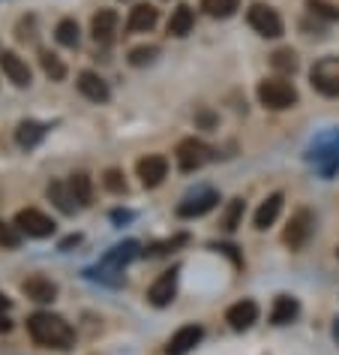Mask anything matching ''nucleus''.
Instances as JSON below:
<instances>
[{
	"instance_id": "cd10ccee",
	"label": "nucleus",
	"mask_w": 339,
	"mask_h": 355,
	"mask_svg": "<svg viewBox=\"0 0 339 355\" xmlns=\"http://www.w3.org/2000/svg\"><path fill=\"white\" fill-rule=\"evenodd\" d=\"M201 10L210 19H231L240 10V0H201Z\"/></svg>"
},
{
	"instance_id": "f8f14e48",
	"label": "nucleus",
	"mask_w": 339,
	"mask_h": 355,
	"mask_svg": "<svg viewBox=\"0 0 339 355\" xmlns=\"http://www.w3.org/2000/svg\"><path fill=\"white\" fill-rule=\"evenodd\" d=\"M118 24H120L118 12L114 10H100L91 19V37L100 42V46H111L114 37H118Z\"/></svg>"
},
{
	"instance_id": "f3484780",
	"label": "nucleus",
	"mask_w": 339,
	"mask_h": 355,
	"mask_svg": "<svg viewBox=\"0 0 339 355\" xmlns=\"http://www.w3.org/2000/svg\"><path fill=\"white\" fill-rule=\"evenodd\" d=\"M0 69H3V76L10 78L15 87H28L30 85V67H28V60L19 58L15 51H0Z\"/></svg>"
},
{
	"instance_id": "f704fd0d",
	"label": "nucleus",
	"mask_w": 339,
	"mask_h": 355,
	"mask_svg": "<svg viewBox=\"0 0 339 355\" xmlns=\"http://www.w3.org/2000/svg\"><path fill=\"white\" fill-rule=\"evenodd\" d=\"M102 184H105L109 193H127V181H123V175L118 172V168H109L105 178H102Z\"/></svg>"
},
{
	"instance_id": "2eb2a0df",
	"label": "nucleus",
	"mask_w": 339,
	"mask_h": 355,
	"mask_svg": "<svg viewBox=\"0 0 339 355\" xmlns=\"http://www.w3.org/2000/svg\"><path fill=\"white\" fill-rule=\"evenodd\" d=\"M201 337H204V328L201 325H183V328H177V331L172 334V340H168V346H165V355H186V352H192L195 346L201 343Z\"/></svg>"
},
{
	"instance_id": "f03ea898",
	"label": "nucleus",
	"mask_w": 339,
	"mask_h": 355,
	"mask_svg": "<svg viewBox=\"0 0 339 355\" xmlns=\"http://www.w3.org/2000/svg\"><path fill=\"white\" fill-rule=\"evenodd\" d=\"M255 96H258V103L271 112H285V109H291V105H297V91H294V85L285 82L282 76L258 82Z\"/></svg>"
},
{
	"instance_id": "0eeeda50",
	"label": "nucleus",
	"mask_w": 339,
	"mask_h": 355,
	"mask_svg": "<svg viewBox=\"0 0 339 355\" xmlns=\"http://www.w3.org/2000/svg\"><path fill=\"white\" fill-rule=\"evenodd\" d=\"M309 159L324 175H333L336 168H339V130L327 132V136H321L315 145L309 148Z\"/></svg>"
},
{
	"instance_id": "9b49d317",
	"label": "nucleus",
	"mask_w": 339,
	"mask_h": 355,
	"mask_svg": "<svg viewBox=\"0 0 339 355\" xmlns=\"http://www.w3.org/2000/svg\"><path fill=\"white\" fill-rule=\"evenodd\" d=\"M217 202H219V196L213 190H201V193H195V196H186L181 205H177V217H183V220L204 217L208 211L217 208Z\"/></svg>"
},
{
	"instance_id": "f257e3e1",
	"label": "nucleus",
	"mask_w": 339,
	"mask_h": 355,
	"mask_svg": "<svg viewBox=\"0 0 339 355\" xmlns=\"http://www.w3.org/2000/svg\"><path fill=\"white\" fill-rule=\"evenodd\" d=\"M28 334L33 337V343L46 346V349H66L75 337L73 325H69L64 316L46 313V310H39V313H33L28 319Z\"/></svg>"
},
{
	"instance_id": "c85d7f7f",
	"label": "nucleus",
	"mask_w": 339,
	"mask_h": 355,
	"mask_svg": "<svg viewBox=\"0 0 339 355\" xmlns=\"http://www.w3.org/2000/svg\"><path fill=\"white\" fill-rule=\"evenodd\" d=\"M271 67L280 76H294L297 73V55H294L291 49H276L271 55Z\"/></svg>"
},
{
	"instance_id": "b1692460",
	"label": "nucleus",
	"mask_w": 339,
	"mask_h": 355,
	"mask_svg": "<svg viewBox=\"0 0 339 355\" xmlns=\"http://www.w3.org/2000/svg\"><path fill=\"white\" fill-rule=\"evenodd\" d=\"M192 24H195L192 6L181 3V6H177V10L172 12V19H168V33H172V37H186V33L192 31Z\"/></svg>"
},
{
	"instance_id": "7c9ffc66",
	"label": "nucleus",
	"mask_w": 339,
	"mask_h": 355,
	"mask_svg": "<svg viewBox=\"0 0 339 355\" xmlns=\"http://www.w3.org/2000/svg\"><path fill=\"white\" fill-rule=\"evenodd\" d=\"M21 244V229L15 223H6V220H0V247H6V250H15V247Z\"/></svg>"
},
{
	"instance_id": "a878e982",
	"label": "nucleus",
	"mask_w": 339,
	"mask_h": 355,
	"mask_svg": "<svg viewBox=\"0 0 339 355\" xmlns=\"http://www.w3.org/2000/svg\"><path fill=\"white\" fill-rule=\"evenodd\" d=\"M69 190H73V196H75V202H78V205H91V202H93V184H91V178H87L84 172H78V175H73V178H69Z\"/></svg>"
},
{
	"instance_id": "ea45409f",
	"label": "nucleus",
	"mask_w": 339,
	"mask_h": 355,
	"mask_svg": "<svg viewBox=\"0 0 339 355\" xmlns=\"http://www.w3.org/2000/svg\"><path fill=\"white\" fill-rule=\"evenodd\" d=\"M336 259H339V247H336Z\"/></svg>"
},
{
	"instance_id": "20e7f679",
	"label": "nucleus",
	"mask_w": 339,
	"mask_h": 355,
	"mask_svg": "<svg viewBox=\"0 0 339 355\" xmlns=\"http://www.w3.org/2000/svg\"><path fill=\"white\" fill-rule=\"evenodd\" d=\"M312 232H315V217H312L309 208H297L288 220V226L282 229V244L288 250H303L309 244Z\"/></svg>"
},
{
	"instance_id": "39448f33",
	"label": "nucleus",
	"mask_w": 339,
	"mask_h": 355,
	"mask_svg": "<svg viewBox=\"0 0 339 355\" xmlns=\"http://www.w3.org/2000/svg\"><path fill=\"white\" fill-rule=\"evenodd\" d=\"M246 21H249V28H253L258 37H264V40H276V37H282V31H285L280 12H276L273 6H267V3H253L249 6Z\"/></svg>"
},
{
	"instance_id": "e433bc0d",
	"label": "nucleus",
	"mask_w": 339,
	"mask_h": 355,
	"mask_svg": "<svg viewBox=\"0 0 339 355\" xmlns=\"http://www.w3.org/2000/svg\"><path fill=\"white\" fill-rule=\"evenodd\" d=\"M10 328H12L10 316H6V313H0V331H10Z\"/></svg>"
},
{
	"instance_id": "aec40b11",
	"label": "nucleus",
	"mask_w": 339,
	"mask_h": 355,
	"mask_svg": "<svg viewBox=\"0 0 339 355\" xmlns=\"http://www.w3.org/2000/svg\"><path fill=\"white\" fill-rule=\"evenodd\" d=\"M156 21H159L156 6L138 3V6H132V10H129L127 31H132V33H147V31H154V28H156Z\"/></svg>"
},
{
	"instance_id": "ddd939ff",
	"label": "nucleus",
	"mask_w": 339,
	"mask_h": 355,
	"mask_svg": "<svg viewBox=\"0 0 339 355\" xmlns=\"http://www.w3.org/2000/svg\"><path fill=\"white\" fill-rule=\"evenodd\" d=\"M78 94L84 96V100L91 103H109L111 100V91H109V82L100 76V73H91V69H84L82 76H78Z\"/></svg>"
},
{
	"instance_id": "473e14b6",
	"label": "nucleus",
	"mask_w": 339,
	"mask_h": 355,
	"mask_svg": "<svg viewBox=\"0 0 339 355\" xmlns=\"http://www.w3.org/2000/svg\"><path fill=\"white\" fill-rule=\"evenodd\" d=\"M159 55V49L156 46H138V49H132L129 51V64L132 67H147V64H154Z\"/></svg>"
},
{
	"instance_id": "72a5a7b5",
	"label": "nucleus",
	"mask_w": 339,
	"mask_h": 355,
	"mask_svg": "<svg viewBox=\"0 0 339 355\" xmlns=\"http://www.w3.org/2000/svg\"><path fill=\"white\" fill-rule=\"evenodd\" d=\"M186 241H190L186 235H174L172 241H159V244H154V247H147L145 256H163V253H168V250H174V247H183Z\"/></svg>"
},
{
	"instance_id": "6e6552de",
	"label": "nucleus",
	"mask_w": 339,
	"mask_h": 355,
	"mask_svg": "<svg viewBox=\"0 0 339 355\" xmlns=\"http://www.w3.org/2000/svg\"><path fill=\"white\" fill-rule=\"evenodd\" d=\"M15 226L21 229V235L28 238H48L55 235V220L48 214H42L39 208H21L15 214Z\"/></svg>"
},
{
	"instance_id": "423d86ee",
	"label": "nucleus",
	"mask_w": 339,
	"mask_h": 355,
	"mask_svg": "<svg viewBox=\"0 0 339 355\" xmlns=\"http://www.w3.org/2000/svg\"><path fill=\"white\" fill-rule=\"evenodd\" d=\"M174 157H177V168H181V172H195V168H201L204 163L213 159V148L208 145V141L190 136L177 145Z\"/></svg>"
},
{
	"instance_id": "a211bd4d",
	"label": "nucleus",
	"mask_w": 339,
	"mask_h": 355,
	"mask_svg": "<svg viewBox=\"0 0 339 355\" xmlns=\"http://www.w3.org/2000/svg\"><path fill=\"white\" fill-rule=\"evenodd\" d=\"M138 256V241H123V244H118V247H111L109 253L102 256V262H100V268L102 271H123V265L127 262H132Z\"/></svg>"
},
{
	"instance_id": "6ab92c4d",
	"label": "nucleus",
	"mask_w": 339,
	"mask_h": 355,
	"mask_svg": "<svg viewBox=\"0 0 339 355\" xmlns=\"http://www.w3.org/2000/svg\"><path fill=\"white\" fill-rule=\"evenodd\" d=\"M282 202H285V196L282 193H271L262 205H258V211H255V217H253V223H255V229L258 232H264V229H271L276 220H280V211H282Z\"/></svg>"
},
{
	"instance_id": "2f4dec72",
	"label": "nucleus",
	"mask_w": 339,
	"mask_h": 355,
	"mask_svg": "<svg viewBox=\"0 0 339 355\" xmlns=\"http://www.w3.org/2000/svg\"><path fill=\"white\" fill-rule=\"evenodd\" d=\"M309 12L318 15V19H327V21H339V6L336 3H327V0H306Z\"/></svg>"
},
{
	"instance_id": "1a4fd4ad",
	"label": "nucleus",
	"mask_w": 339,
	"mask_h": 355,
	"mask_svg": "<svg viewBox=\"0 0 339 355\" xmlns=\"http://www.w3.org/2000/svg\"><path fill=\"white\" fill-rule=\"evenodd\" d=\"M136 175L145 187H159L168 178V159L163 154H147L136 163Z\"/></svg>"
},
{
	"instance_id": "4c0bfd02",
	"label": "nucleus",
	"mask_w": 339,
	"mask_h": 355,
	"mask_svg": "<svg viewBox=\"0 0 339 355\" xmlns=\"http://www.w3.org/2000/svg\"><path fill=\"white\" fill-rule=\"evenodd\" d=\"M0 310H10V298L6 295H0Z\"/></svg>"
},
{
	"instance_id": "58836bf2",
	"label": "nucleus",
	"mask_w": 339,
	"mask_h": 355,
	"mask_svg": "<svg viewBox=\"0 0 339 355\" xmlns=\"http://www.w3.org/2000/svg\"><path fill=\"white\" fill-rule=\"evenodd\" d=\"M333 337H336V343H339V316L333 319Z\"/></svg>"
},
{
	"instance_id": "bb28decb",
	"label": "nucleus",
	"mask_w": 339,
	"mask_h": 355,
	"mask_svg": "<svg viewBox=\"0 0 339 355\" xmlns=\"http://www.w3.org/2000/svg\"><path fill=\"white\" fill-rule=\"evenodd\" d=\"M55 40L60 42V46H66V49H75L78 40H82V33H78V21L75 19H60L57 28H55Z\"/></svg>"
},
{
	"instance_id": "c9c22d12",
	"label": "nucleus",
	"mask_w": 339,
	"mask_h": 355,
	"mask_svg": "<svg viewBox=\"0 0 339 355\" xmlns=\"http://www.w3.org/2000/svg\"><path fill=\"white\" fill-rule=\"evenodd\" d=\"M195 123L204 127V130H213V127H217V114L208 112V109H199V112H195Z\"/></svg>"
},
{
	"instance_id": "5701e85b",
	"label": "nucleus",
	"mask_w": 339,
	"mask_h": 355,
	"mask_svg": "<svg viewBox=\"0 0 339 355\" xmlns=\"http://www.w3.org/2000/svg\"><path fill=\"white\" fill-rule=\"evenodd\" d=\"M300 313V304H297V298H291V295H280L273 301V310H271V322L273 325H288L294 322Z\"/></svg>"
},
{
	"instance_id": "dca6fc26",
	"label": "nucleus",
	"mask_w": 339,
	"mask_h": 355,
	"mask_svg": "<svg viewBox=\"0 0 339 355\" xmlns=\"http://www.w3.org/2000/svg\"><path fill=\"white\" fill-rule=\"evenodd\" d=\"M21 292L30 301H37V304H48V301L57 298V283L48 280L46 274H30V277L21 283Z\"/></svg>"
},
{
	"instance_id": "412c9836",
	"label": "nucleus",
	"mask_w": 339,
	"mask_h": 355,
	"mask_svg": "<svg viewBox=\"0 0 339 355\" xmlns=\"http://www.w3.org/2000/svg\"><path fill=\"white\" fill-rule=\"evenodd\" d=\"M48 127L39 121H21L19 127H15V141H19V148H37L42 139H46Z\"/></svg>"
},
{
	"instance_id": "4be33fe9",
	"label": "nucleus",
	"mask_w": 339,
	"mask_h": 355,
	"mask_svg": "<svg viewBox=\"0 0 339 355\" xmlns=\"http://www.w3.org/2000/svg\"><path fill=\"white\" fill-rule=\"evenodd\" d=\"M48 199L55 202V208L60 211V214H75V208H78L73 190H69V184H64V181H51L48 184Z\"/></svg>"
},
{
	"instance_id": "c756f323",
	"label": "nucleus",
	"mask_w": 339,
	"mask_h": 355,
	"mask_svg": "<svg viewBox=\"0 0 339 355\" xmlns=\"http://www.w3.org/2000/svg\"><path fill=\"white\" fill-rule=\"evenodd\" d=\"M240 220H244V199H231L226 214H222V229H226V232H235L240 226Z\"/></svg>"
},
{
	"instance_id": "4468645a",
	"label": "nucleus",
	"mask_w": 339,
	"mask_h": 355,
	"mask_svg": "<svg viewBox=\"0 0 339 355\" xmlns=\"http://www.w3.org/2000/svg\"><path fill=\"white\" fill-rule=\"evenodd\" d=\"M174 295H177V268L165 271V274H159V277L154 280V286L147 289V301H150L154 307L172 304Z\"/></svg>"
},
{
	"instance_id": "9d476101",
	"label": "nucleus",
	"mask_w": 339,
	"mask_h": 355,
	"mask_svg": "<svg viewBox=\"0 0 339 355\" xmlns=\"http://www.w3.org/2000/svg\"><path fill=\"white\" fill-rule=\"evenodd\" d=\"M226 322L235 328V331H246L258 322V304L253 298H240L226 310Z\"/></svg>"
},
{
	"instance_id": "393cba45",
	"label": "nucleus",
	"mask_w": 339,
	"mask_h": 355,
	"mask_svg": "<svg viewBox=\"0 0 339 355\" xmlns=\"http://www.w3.org/2000/svg\"><path fill=\"white\" fill-rule=\"evenodd\" d=\"M39 67H42V73H46L51 82H64V78H66V64L55 55V51H46V49H42V51H39Z\"/></svg>"
},
{
	"instance_id": "7ed1b4c3",
	"label": "nucleus",
	"mask_w": 339,
	"mask_h": 355,
	"mask_svg": "<svg viewBox=\"0 0 339 355\" xmlns=\"http://www.w3.org/2000/svg\"><path fill=\"white\" fill-rule=\"evenodd\" d=\"M309 82H312V87H315L321 96L336 100V96H339V58L327 55V58L315 60V67L309 69Z\"/></svg>"
}]
</instances>
